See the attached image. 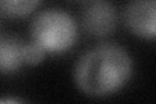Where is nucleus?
<instances>
[{"mask_svg":"<svg viewBox=\"0 0 156 104\" xmlns=\"http://www.w3.org/2000/svg\"><path fill=\"white\" fill-rule=\"evenodd\" d=\"M133 73L128 51L115 43H101L82 55L74 68V81L89 96L103 98L122 88Z\"/></svg>","mask_w":156,"mask_h":104,"instance_id":"obj_1","label":"nucleus"},{"mask_svg":"<svg viewBox=\"0 0 156 104\" xmlns=\"http://www.w3.org/2000/svg\"><path fill=\"white\" fill-rule=\"evenodd\" d=\"M33 41L46 52L60 53L70 49L77 42V23L69 13L47 9L38 13L30 25Z\"/></svg>","mask_w":156,"mask_h":104,"instance_id":"obj_2","label":"nucleus"},{"mask_svg":"<svg viewBox=\"0 0 156 104\" xmlns=\"http://www.w3.org/2000/svg\"><path fill=\"white\" fill-rule=\"evenodd\" d=\"M82 25L92 37H105L116 29L117 12L109 0H87L81 12Z\"/></svg>","mask_w":156,"mask_h":104,"instance_id":"obj_3","label":"nucleus"},{"mask_svg":"<svg viewBox=\"0 0 156 104\" xmlns=\"http://www.w3.org/2000/svg\"><path fill=\"white\" fill-rule=\"evenodd\" d=\"M129 30L144 39L156 35V0H129L124 12Z\"/></svg>","mask_w":156,"mask_h":104,"instance_id":"obj_4","label":"nucleus"},{"mask_svg":"<svg viewBox=\"0 0 156 104\" xmlns=\"http://www.w3.org/2000/svg\"><path fill=\"white\" fill-rule=\"evenodd\" d=\"M23 44L16 37L0 35V74H13L23 64Z\"/></svg>","mask_w":156,"mask_h":104,"instance_id":"obj_5","label":"nucleus"},{"mask_svg":"<svg viewBox=\"0 0 156 104\" xmlns=\"http://www.w3.org/2000/svg\"><path fill=\"white\" fill-rule=\"evenodd\" d=\"M41 0H0V12L11 18L29 16L35 9Z\"/></svg>","mask_w":156,"mask_h":104,"instance_id":"obj_6","label":"nucleus"},{"mask_svg":"<svg viewBox=\"0 0 156 104\" xmlns=\"http://www.w3.org/2000/svg\"><path fill=\"white\" fill-rule=\"evenodd\" d=\"M44 53L46 51L35 42L23 44V48H22L23 63L29 64V65H33V66L39 65L43 61V59H44Z\"/></svg>","mask_w":156,"mask_h":104,"instance_id":"obj_7","label":"nucleus"},{"mask_svg":"<svg viewBox=\"0 0 156 104\" xmlns=\"http://www.w3.org/2000/svg\"><path fill=\"white\" fill-rule=\"evenodd\" d=\"M20 100L18 99H9V98H7V99H0V103H18Z\"/></svg>","mask_w":156,"mask_h":104,"instance_id":"obj_8","label":"nucleus"}]
</instances>
